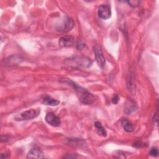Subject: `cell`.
<instances>
[{"instance_id": "15", "label": "cell", "mask_w": 159, "mask_h": 159, "mask_svg": "<svg viewBox=\"0 0 159 159\" xmlns=\"http://www.w3.org/2000/svg\"><path fill=\"white\" fill-rule=\"evenodd\" d=\"M127 2L132 7H137L140 4L139 1H128Z\"/></svg>"}, {"instance_id": "7", "label": "cell", "mask_w": 159, "mask_h": 159, "mask_svg": "<svg viewBox=\"0 0 159 159\" xmlns=\"http://www.w3.org/2000/svg\"><path fill=\"white\" fill-rule=\"evenodd\" d=\"M43 152L38 147L32 148L28 153L27 158H43Z\"/></svg>"}, {"instance_id": "14", "label": "cell", "mask_w": 159, "mask_h": 159, "mask_svg": "<svg viewBox=\"0 0 159 159\" xmlns=\"http://www.w3.org/2000/svg\"><path fill=\"white\" fill-rule=\"evenodd\" d=\"M150 154L152 157H157V156H158V150L157 148H156V147L152 148L150 151Z\"/></svg>"}, {"instance_id": "2", "label": "cell", "mask_w": 159, "mask_h": 159, "mask_svg": "<svg viewBox=\"0 0 159 159\" xmlns=\"http://www.w3.org/2000/svg\"><path fill=\"white\" fill-rule=\"evenodd\" d=\"M67 65L76 68H86L91 66L93 61L91 59L84 57H73L67 58L65 61Z\"/></svg>"}, {"instance_id": "8", "label": "cell", "mask_w": 159, "mask_h": 159, "mask_svg": "<svg viewBox=\"0 0 159 159\" xmlns=\"http://www.w3.org/2000/svg\"><path fill=\"white\" fill-rule=\"evenodd\" d=\"M74 38L71 36H64L59 39V45L61 47H69L73 44Z\"/></svg>"}, {"instance_id": "12", "label": "cell", "mask_w": 159, "mask_h": 159, "mask_svg": "<svg viewBox=\"0 0 159 159\" xmlns=\"http://www.w3.org/2000/svg\"><path fill=\"white\" fill-rule=\"evenodd\" d=\"M94 125H95V127L97 129L98 133L99 135H102L103 137H106L107 136V132L105 130V129L102 127V125L101 122L97 121V122H95Z\"/></svg>"}, {"instance_id": "3", "label": "cell", "mask_w": 159, "mask_h": 159, "mask_svg": "<svg viewBox=\"0 0 159 159\" xmlns=\"http://www.w3.org/2000/svg\"><path fill=\"white\" fill-rule=\"evenodd\" d=\"M40 112V110L39 109H30L27 111H25L20 114L17 115L15 117V120L17 121H23L31 120L37 117Z\"/></svg>"}, {"instance_id": "9", "label": "cell", "mask_w": 159, "mask_h": 159, "mask_svg": "<svg viewBox=\"0 0 159 159\" xmlns=\"http://www.w3.org/2000/svg\"><path fill=\"white\" fill-rule=\"evenodd\" d=\"M43 103L45 105L55 106H57L59 104L60 101L52 98V97H50L49 96H46L43 99Z\"/></svg>"}, {"instance_id": "1", "label": "cell", "mask_w": 159, "mask_h": 159, "mask_svg": "<svg viewBox=\"0 0 159 159\" xmlns=\"http://www.w3.org/2000/svg\"><path fill=\"white\" fill-rule=\"evenodd\" d=\"M62 81H63L61 82L64 83H67L68 84L71 86L75 89V90L76 91L79 96L80 100L82 103L84 104H91L94 101V96L89 91H88L86 89L78 86L75 82L69 79H63L62 80Z\"/></svg>"}, {"instance_id": "6", "label": "cell", "mask_w": 159, "mask_h": 159, "mask_svg": "<svg viewBox=\"0 0 159 159\" xmlns=\"http://www.w3.org/2000/svg\"><path fill=\"white\" fill-rule=\"evenodd\" d=\"M45 120L49 125L53 127H57L61 124L60 118L52 112L47 113L45 117Z\"/></svg>"}, {"instance_id": "10", "label": "cell", "mask_w": 159, "mask_h": 159, "mask_svg": "<svg viewBox=\"0 0 159 159\" xmlns=\"http://www.w3.org/2000/svg\"><path fill=\"white\" fill-rule=\"evenodd\" d=\"M74 26V23L73 20L71 18H67L62 25L61 30L63 32H68Z\"/></svg>"}, {"instance_id": "5", "label": "cell", "mask_w": 159, "mask_h": 159, "mask_svg": "<svg viewBox=\"0 0 159 159\" xmlns=\"http://www.w3.org/2000/svg\"><path fill=\"white\" fill-rule=\"evenodd\" d=\"M98 16L100 18L102 19H107L111 16V7L107 5L101 4L98 8Z\"/></svg>"}, {"instance_id": "4", "label": "cell", "mask_w": 159, "mask_h": 159, "mask_svg": "<svg viewBox=\"0 0 159 159\" xmlns=\"http://www.w3.org/2000/svg\"><path fill=\"white\" fill-rule=\"evenodd\" d=\"M94 52L95 55L96 61L98 65V66L101 68H103L105 66L106 60L103 55L101 48L99 46L96 45L94 47Z\"/></svg>"}, {"instance_id": "13", "label": "cell", "mask_w": 159, "mask_h": 159, "mask_svg": "<svg viewBox=\"0 0 159 159\" xmlns=\"http://www.w3.org/2000/svg\"><path fill=\"white\" fill-rule=\"evenodd\" d=\"M136 109V105L132 101H129V103L126 104L125 111L127 114H130L132 112L135 111Z\"/></svg>"}, {"instance_id": "11", "label": "cell", "mask_w": 159, "mask_h": 159, "mask_svg": "<svg viewBox=\"0 0 159 159\" xmlns=\"http://www.w3.org/2000/svg\"><path fill=\"white\" fill-rule=\"evenodd\" d=\"M122 127H123V129H124V130L127 132H132L134 130V125L129 120H127L126 119H124L122 120Z\"/></svg>"}, {"instance_id": "16", "label": "cell", "mask_w": 159, "mask_h": 159, "mask_svg": "<svg viewBox=\"0 0 159 159\" xmlns=\"http://www.w3.org/2000/svg\"><path fill=\"white\" fill-rule=\"evenodd\" d=\"M119 101V97L117 95H115L114 96V97L112 98V102L113 104H117V102Z\"/></svg>"}]
</instances>
